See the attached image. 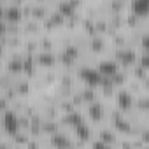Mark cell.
Wrapping results in <instances>:
<instances>
[{
	"instance_id": "obj_11",
	"label": "cell",
	"mask_w": 149,
	"mask_h": 149,
	"mask_svg": "<svg viewBox=\"0 0 149 149\" xmlns=\"http://www.w3.org/2000/svg\"><path fill=\"white\" fill-rule=\"evenodd\" d=\"M11 140H13V144H14L16 147H25V146L32 140V137H30L28 130H18V132L11 137Z\"/></svg>"
},
{
	"instance_id": "obj_4",
	"label": "cell",
	"mask_w": 149,
	"mask_h": 149,
	"mask_svg": "<svg viewBox=\"0 0 149 149\" xmlns=\"http://www.w3.org/2000/svg\"><path fill=\"white\" fill-rule=\"evenodd\" d=\"M133 95L126 90V88H118L114 93V102H116V109H119L123 114H128L133 111Z\"/></svg>"
},
{
	"instance_id": "obj_6",
	"label": "cell",
	"mask_w": 149,
	"mask_h": 149,
	"mask_svg": "<svg viewBox=\"0 0 149 149\" xmlns=\"http://www.w3.org/2000/svg\"><path fill=\"white\" fill-rule=\"evenodd\" d=\"M37 42H39L40 51H58V47H60L56 33H49V32H42L37 37Z\"/></svg>"
},
{
	"instance_id": "obj_10",
	"label": "cell",
	"mask_w": 149,
	"mask_h": 149,
	"mask_svg": "<svg viewBox=\"0 0 149 149\" xmlns=\"http://www.w3.org/2000/svg\"><path fill=\"white\" fill-rule=\"evenodd\" d=\"M61 126L56 121H47V119H42V125H40V132H42V139H49L51 135H54L56 132H60Z\"/></svg>"
},
{
	"instance_id": "obj_7",
	"label": "cell",
	"mask_w": 149,
	"mask_h": 149,
	"mask_svg": "<svg viewBox=\"0 0 149 149\" xmlns=\"http://www.w3.org/2000/svg\"><path fill=\"white\" fill-rule=\"evenodd\" d=\"M13 88H14V91H16V95H18L19 98H26V97H30V93L33 91L32 81H30L28 77H25V76L16 77V79L13 81Z\"/></svg>"
},
{
	"instance_id": "obj_9",
	"label": "cell",
	"mask_w": 149,
	"mask_h": 149,
	"mask_svg": "<svg viewBox=\"0 0 149 149\" xmlns=\"http://www.w3.org/2000/svg\"><path fill=\"white\" fill-rule=\"evenodd\" d=\"M76 93L81 97V100L84 102V105H86V104H91V102H95V100H98V98H100V97H98L97 88L84 86V84H79V86H77V90H76Z\"/></svg>"
},
{
	"instance_id": "obj_1",
	"label": "cell",
	"mask_w": 149,
	"mask_h": 149,
	"mask_svg": "<svg viewBox=\"0 0 149 149\" xmlns=\"http://www.w3.org/2000/svg\"><path fill=\"white\" fill-rule=\"evenodd\" d=\"M107 111H109V105L105 100L98 98L91 104H86L84 109H83V114H84V119L95 128V126H100V125H105L107 121Z\"/></svg>"
},
{
	"instance_id": "obj_12",
	"label": "cell",
	"mask_w": 149,
	"mask_h": 149,
	"mask_svg": "<svg viewBox=\"0 0 149 149\" xmlns=\"http://www.w3.org/2000/svg\"><path fill=\"white\" fill-rule=\"evenodd\" d=\"M16 146L13 144V140L9 137H2L0 135V149H14Z\"/></svg>"
},
{
	"instance_id": "obj_2",
	"label": "cell",
	"mask_w": 149,
	"mask_h": 149,
	"mask_svg": "<svg viewBox=\"0 0 149 149\" xmlns=\"http://www.w3.org/2000/svg\"><path fill=\"white\" fill-rule=\"evenodd\" d=\"M33 56V61L37 65L39 70H51V68H58V54L56 51H37Z\"/></svg>"
},
{
	"instance_id": "obj_8",
	"label": "cell",
	"mask_w": 149,
	"mask_h": 149,
	"mask_svg": "<svg viewBox=\"0 0 149 149\" xmlns=\"http://www.w3.org/2000/svg\"><path fill=\"white\" fill-rule=\"evenodd\" d=\"M53 9V2H32V11H30V18H35L39 21H42L46 18V14Z\"/></svg>"
},
{
	"instance_id": "obj_5",
	"label": "cell",
	"mask_w": 149,
	"mask_h": 149,
	"mask_svg": "<svg viewBox=\"0 0 149 149\" xmlns=\"http://www.w3.org/2000/svg\"><path fill=\"white\" fill-rule=\"evenodd\" d=\"M21 32H23L25 37H39L44 30H42V23L39 19L26 16L21 21Z\"/></svg>"
},
{
	"instance_id": "obj_3",
	"label": "cell",
	"mask_w": 149,
	"mask_h": 149,
	"mask_svg": "<svg viewBox=\"0 0 149 149\" xmlns=\"http://www.w3.org/2000/svg\"><path fill=\"white\" fill-rule=\"evenodd\" d=\"M21 2L23 0H9L4 7V23H21L23 21V11H21Z\"/></svg>"
},
{
	"instance_id": "obj_13",
	"label": "cell",
	"mask_w": 149,
	"mask_h": 149,
	"mask_svg": "<svg viewBox=\"0 0 149 149\" xmlns=\"http://www.w3.org/2000/svg\"><path fill=\"white\" fill-rule=\"evenodd\" d=\"M42 147H44V146H42V140H40V139H32L23 149H42Z\"/></svg>"
}]
</instances>
